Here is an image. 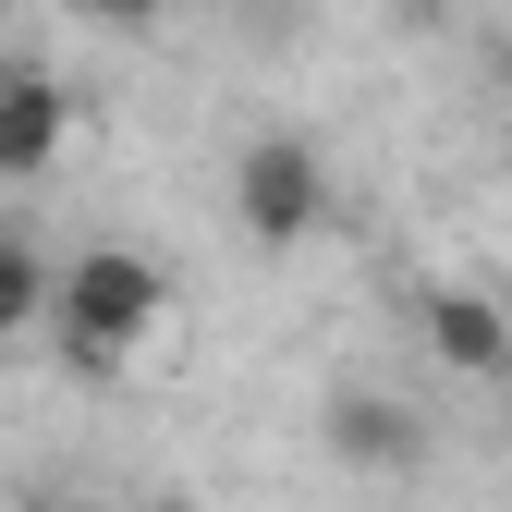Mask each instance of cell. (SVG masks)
Masks as SVG:
<instances>
[{
  "mask_svg": "<svg viewBox=\"0 0 512 512\" xmlns=\"http://www.w3.org/2000/svg\"><path fill=\"white\" fill-rule=\"evenodd\" d=\"M403 13H452V0H403Z\"/></svg>",
  "mask_w": 512,
  "mask_h": 512,
  "instance_id": "10",
  "label": "cell"
},
{
  "mask_svg": "<svg viewBox=\"0 0 512 512\" xmlns=\"http://www.w3.org/2000/svg\"><path fill=\"white\" fill-rule=\"evenodd\" d=\"M330 452L354 476H415L427 464V415L403 391H330Z\"/></svg>",
  "mask_w": 512,
  "mask_h": 512,
  "instance_id": "3",
  "label": "cell"
},
{
  "mask_svg": "<svg viewBox=\"0 0 512 512\" xmlns=\"http://www.w3.org/2000/svg\"><path fill=\"white\" fill-rule=\"evenodd\" d=\"M427 354L452 366V378H500L512 366V305L476 293V281H439L427 293Z\"/></svg>",
  "mask_w": 512,
  "mask_h": 512,
  "instance_id": "5",
  "label": "cell"
},
{
  "mask_svg": "<svg viewBox=\"0 0 512 512\" xmlns=\"http://www.w3.org/2000/svg\"><path fill=\"white\" fill-rule=\"evenodd\" d=\"M37 512H86V500H37Z\"/></svg>",
  "mask_w": 512,
  "mask_h": 512,
  "instance_id": "11",
  "label": "cell"
},
{
  "mask_svg": "<svg viewBox=\"0 0 512 512\" xmlns=\"http://www.w3.org/2000/svg\"><path fill=\"white\" fill-rule=\"evenodd\" d=\"M61 135H74V98H61V74H37V61H0V183L49 171Z\"/></svg>",
  "mask_w": 512,
  "mask_h": 512,
  "instance_id": "4",
  "label": "cell"
},
{
  "mask_svg": "<svg viewBox=\"0 0 512 512\" xmlns=\"http://www.w3.org/2000/svg\"><path fill=\"white\" fill-rule=\"evenodd\" d=\"M0 354H13V342H0Z\"/></svg>",
  "mask_w": 512,
  "mask_h": 512,
  "instance_id": "12",
  "label": "cell"
},
{
  "mask_svg": "<svg viewBox=\"0 0 512 512\" xmlns=\"http://www.w3.org/2000/svg\"><path fill=\"white\" fill-rule=\"evenodd\" d=\"M488 74H500V98H512V37H500V61H488Z\"/></svg>",
  "mask_w": 512,
  "mask_h": 512,
  "instance_id": "8",
  "label": "cell"
},
{
  "mask_svg": "<svg viewBox=\"0 0 512 512\" xmlns=\"http://www.w3.org/2000/svg\"><path fill=\"white\" fill-rule=\"evenodd\" d=\"M488 391H500V415H512V366H500V378H488Z\"/></svg>",
  "mask_w": 512,
  "mask_h": 512,
  "instance_id": "9",
  "label": "cell"
},
{
  "mask_svg": "<svg viewBox=\"0 0 512 512\" xmlns=\"http://www.w3.org/2000/svg\"><path fill=\"white\" fill-rule=\"evenodd\" d=\"M171 512H183V500H171Z\"/></svg>",
  "mask_w": 512,
  "mask_h": 512,
  "instance_id": "13",
  "label": "cell"
},
{
  "mask_svg": "<svg viewBox=\"0 0 512 512\" xmlns=\"http://www.w3.org/2000/svg\"><path fill=\"white\" fill-rule=\"evenodd\" d=\"M61 13H86V25H110V37H147L171 0H61Z\"/></svg>",
  "mask_w": 512,
  "mask_h": 512,
  "instance_id": "7",
  "label": "cell"
},
{
  "mask_svg": "<svg viewBox=\"0 0 512 512\" xmlns=\"http://www.w3.org/2000/svg\"><path fill=\"white\" fill-rule=\"evenodd\" d=\"M37 317H49V269H37L13 232H0V342H25Z\"/></svg>",
  "mask_w": 512,
  "mask_h": 512,
  "instance_id": "6",
  "label": "cell"
},
{
  "mask_svg": "<svg viewBox=\"0 0 512 512\" xmlns=\"http://www.w3.org/2000/svg\"><path fill=\"white\" fill-rule=\"evenodd\" d=\"M232 220H244L256 256L317 244V232H330V159H317L305 135H256V147L232 159Z\"/></svg>",
  "mask_w": 512,
  "mask_h": 512,
  "instance_id": "2",
  "label": "cell"
},
{
  "mask_svg": "<svg viewBox=\"0 0 512 512\" xmlns=\"http://www.w3.org/2000/svg\"><path fill=\"white\" fill-rule=\"evenodd\" d=\"M159 317H171V269H159V256L86 244V256H61V269H49V317H37V330L61 342L74 378H122L135 342H159Z\"/></svg>",
  "mask_w": 512,
  "mask_h": 512,
  "instance_id": "1",
  "label": "cell"
}]
</instances>
